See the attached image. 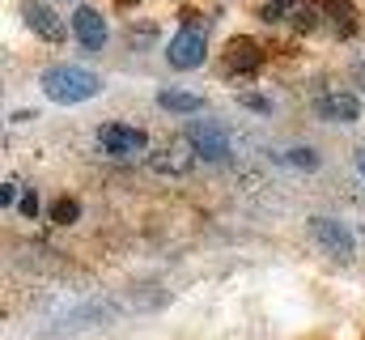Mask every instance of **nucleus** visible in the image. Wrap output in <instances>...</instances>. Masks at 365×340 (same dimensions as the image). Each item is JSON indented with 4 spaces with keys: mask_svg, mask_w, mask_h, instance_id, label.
Segmentation results:
<instances>
[{
    "mask_svg": "<svg viewBox=\"0 0 365 340\" xmlns=\"http://www.w3.org/2000/svg\"><path fill=\"white\" fill-rule=\"evenodd\" d=\"M38 85H43V94L51 102H64V106L86 102V98H93L102 89V81L93 77L90 69H77V64H51V69H43Z\"/></svg>",
    "mask_w": 365,
    "mask_h": 340,
    "instance_id": "nucleus-1",
    "label": "nucleus"
},
{
    "mask_svg": "<svg viewBox=\"0 0 365 340\" xmlns=\"http://www.w3.org/2000/svg\"><path fill=\"white\" fill-rule=\"evenodd\" d=\"M195 145H191V136H175V141H162V145H153V154H149V166L162 170V174H187V170L195 166Z\"/></svg>",
    "mask_w": 365,
    "mask_h": 340,
    "instance_id": "nucleus-2",
    "label": "nucleus"
},
{
    "mask_svg": "<svg viewBox=\"0 0 365 340\" xmlns=\"http://www.w3.org/2000/svg\"><path fill=\"white\" fill-rule=\"evenodd\" d=\"M166 56H170L175 69H200L204 56H208V39H204V30H200V26H182V34L170 39Z\"/></svg>",
    "mask_w": 365,
    "mask_h": 340,
    "instance_id": "nucleus-3",
    "label": "nucleus"
},
{
    "mask_svg": "<svg viewBox=\"0 0 365 340\" xmlns=\"http://www.w3.org/2000/svg\"><path fill=\"white\" fill-rule=\"evenodd\" d=\"M259 64H264V51L255 39H234L221 56V69L230 77H251V73H259Z\"/></svg>",
    "mask_w": 365,
    "mask_h": 340,
    "instance_id": "nucleus-4",
    "label": "nucleus"
},
{
    "mask_svg": "<svg viewBox=\"0 0 365 340\" xmlns=\"http://www.w3.org/2000/svg\"><path fill=\"white\" fill-rule=\"evenodd\" d=\"M98 141H102L106 154H119V158L140 154V149L149 145V136H145L140 128H132V124H102V128H98Z\"/></svg>",
    "mask_w": 365,
    "mask_h": 340,
    "instance_id": "nucleus-5",
    "label": "nucleus"
},
{
    "mask_svg": "<svg viewBox=\"0 0 365 340\" xmlns=\"http://www.w3.org/2000/svg\"><path fill=\"white\" fill-rule=\"evenodd\" d=\"M21 21L38 34V39H47V43H60L64 39V21L51 13V4H43V0H21Z\"/></svg>",
    "mask_w": 365,
    "mask_h": 340,
    "instance_id": "nucleus-6",
    "label": "nucleus"
},
{
    "mask_svg": "<svg viewBox=\"0 0 365 340\" xmlns=\"http://www.w3.org/2000/svg\"><path fill=\"white\" fill-rule=\"evenodd\" d=\"M310 234H314V239H319L331 255H336V259H353V251H357L353 234H349L340 221H331V217H314V221H310Z\"/></svg>",
    "mask_w": 365,
    "mask_h": 340,
    "instance_id": "nucleus-7",
    "label": "nucleus"
},
{
    "mask_svg": "<svg viewBox=\"0 0 365 340\" xmlns=\"http://www.w3.org/2000/svg\"><path fill=\"white\" fill-rule=\"evenodd\" d=\"M314 111H319L323 119H336V124H353V119L361 115V102H357V94H349V89H327V94H319Z\"/></svg>",
    "mask_w": 365,
    "mask_h": 340,
    "instance_id": "nucleus-8",
    "label": "nucleus"
},
{
    "mask_svg": "<svg viewBox=\"0 0 365 340\" xmlns=\"http://www.w3.org/2000/svg\"><path fill=\"white\" fill-rule=\"evenodd\" d=\"M73 34H77V43L90 47V51L106 47V21H102V13L90 9V4H81V9L73 13Z\"/></svg>",
    "mask_w": 365,
    "mask_h": 340,
    "instance_id": "nucleus-9",
    "label": "nucleus"
},
{
    "mask_svg": "<svg viewBox=\"0 0 365 340\" xmlns=\"http://www.w3.org/2000/svg\"><path fill=\"white\" fill-rule=\"evenodd\" d=\"M187 136H191V145H195V154H200L204 162H225V158H230V141H225L217 128H208V124H195Z\"/></svg>",
    "mask_w": 365,
    "mask_h": 340,
    "instance_id": "nucleus-10",
    "label": "nucleus"
},
{
    "mask_svg": "<svg viewBox=\"0 0 365 340\" xmlns=\"http://www.w3.org/2000/svg\"><path fill=\"white\" fill-rule=\"evenodd\" d=\"M323 17H331L336 21V30H340V39H353L357 34V9H353V0H310Z\"/></svg>",
    "mask_w": 365,
    "mask_h": 340,
    "instance_id": "nucleus-11",
    "label": "nucleus"
},
{
    "mask_svg": "<svg viewBox=\"0 0 365 340\" xmlns=\"http://www.w3.org/2000/svg\"><path fill=\"white\" fill-rule=\"evenodd\" d=\"M158 102H162L166 111H179V115H191V111L204 106V98H200V94H187V89H162Z\"/></svg>",
    "mask_w": 365,
    "mask_h": 340,
    "instance_id": "nucleus-12",
    "label": "nucleus"
},
{
    "mask_svg": "<svg viewBox=\"0 0 365 340\" xmlns=\"http://www.w3.org/2000/svg\"><path fill=\"white\" fill-rule=\"evenodd\" d=\"M289 26H293L297 34H310V30L319 26V9H314V4H297V9L289 13Z\"/></svg>",
    "mask_w": 365,
    "mask_h": 340,
    "instance_id": "nucleus-13",
    "label": "nucleus"
},
{
    "mask_svg": "<svg viewBox=\"0 0 365 340\" xmlns=\"http://www.w3.org/2000/svg\"><path fill=\"white\" fill-rule=\"evenodd\" d=\"M77 217H81V204H77V200H68V196H64V200H56V204H51V221H56V226H73Z\"/></svg>",
    "mask_w": 365,
    "mask_h": 340,
    "instance_id": "nucleus-14",
    "label": "nucleus"
},
{
    "mask_svg": "<svg viewBox=\"0 0 365 340\" xmlns=\"http://www.w3.org/2000/svg\"><path fill=\"white\" fill-rule=\"evenodd\" d=\"M297 4H302V0H268V4H264V21H280V17H289Z\"/></svg>",
    "mask_w": 365,
    "mask_h": 340,
    "instance_id": "nucleus-15",
    "label": "nucleus"
},
{
    "mask_svg": "<svg viewBox=\"0 0 365 340\" xmlns=\"http://www.w3.org/2000/svg\"><path fill=\"white\" fill-rule=\"evenodd\" d=\"M284 162H289V166H302V170H314V166H319V158H314L310 149H289V154H284Z\"/></svg>",
    "mask_w": 365,
    "mask_h": 340,
    "instance_id": "nucleus-16",
    "label": "nucleus"
},
{
    "mask_svg": "<svg viewBox=\"0 0 365 340\" xmlns=\"http://www.w3.org/2000/svg\"><path fill=\"white\" fill-rule=\"evenodd\" d=\"M242 106H247V111H259V115H268V111H272V106H268V98H259V94H247V98H242Z\"/></svg>",
    "mask_w": 365,
    "mask_h": 340,
    "instance_id": "nucleus-17",
    "label": "nucleus"
},
{
    "mask_svg": "<svg viewBox=\"0 0 365 340\" xmlns=\"http://www.w3.org/2000/svg\"><path fill=\"white\" fill-rule=\"evenodd\" d=\"M153 39H158V26H136V47H145Z\"/></svg>",
    "mask_w": 365,
    "mask_h": 340,
    "instance_id": "nucleus-18",
    "label": "nucleus"
},
{
    "mask_svg": "<svg viewBox=\"0 0 365 340\" xmlns=\"http://www.w3.org/2000/svg\"><path fill=\"white\" fill-rule=\"evenodd\" d=\"M21 213H26V217H34V213H38V196H34V191H26V196H21Z\"/></svg>",
    "mask_w": 365,
    "mask_h": 340,
    "instance_id": "nucleus-19",
    "label": "nucleus"
},
{
    "mask_svg": "<svg viewBox=\"0 0 365 340\" xmlns=\"http://www.w3.org/2000/svg\"><path fill=\"white\" fill-rule=\"evenodd\" d=\"M0 200H4V209H13V200H17V187H13V183H4V187H0Z\"/></svg>",
    "mask_w": 365,
    "mask_h": 340,
    "instance_id": "nucleus-20",
    "label": "nucleus"
},
{
    "mask_svg": "<svg viewBox=\"0 0 365 340\" xmlns=\"http://www.w3.org/2000/svg\"><path fill=\"white\" fill-rule=\"evenodd\" d=\"M353 77H357V89L365 94V60H357V64H353Z\"/></svg>",
    "mask_w": 365,
    "mask_h": 340,
    "instance_id": "nucleus-21",
    "label": "nucleus"
},
{
    "mask_svg": "<svg viewBox=\"0 0 365 340\" xmlns=\"http://www.w3.org/2000/svg\"><path fill=\"white\" fill-rule=\"evenodd\" d=\"M357 170H361V174H365V149H361V154H357Z\"/></svg>",
    "mask_w": 365,
    "mask_h": 340,
    "instance_id": "nucleus-22",
    "label": "nucleus"
},
{
    "mask_svg": "<svg viewBox=\"0 0 365 340\" xmlns=\"http://www.w3.org/2000/svg\"><path fill=\"white\" fill-rule=\"evenodd\" d=\"M119 4H136V0H119Z\"/></svg>",
    "mask_w": 365,
    "mask_h": 340,
    "instance_id": "nucleus-23",
    "label": "nucleus"
}]
</instances>
